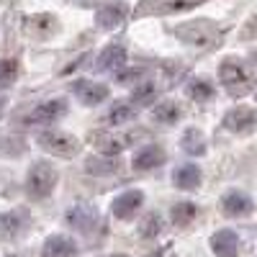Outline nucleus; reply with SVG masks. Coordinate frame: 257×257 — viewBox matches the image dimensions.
<instances>
[{"label":"nucleus","mask_w":257,"mask_h":257,"mask_svg":"<svg viewBox=\"0 0 257 257\" xmlns=\"http://www.w3.org/2000/svg\"><path fill=\"white\" fill-rule=\"evenodd\" d=\"M175 36L183 41V44L193 47V49H211V47L219 44L221 31L213 21L196 18V21H188V24L175 26Z\"/></svg>","instance_id":"1"},{"label":"nucleus","mask_w":257,"mask_h":257,"mask_svg":"<svg viewBox=\"0 0 257 257\" xmlns=\"http://www.w3.org/2000/svg\"><path fill=\"white\" fill-rule=\"evenodd\" d=\"M219 80H221V85L226 88L229 95H247L254 88L257 75L242 59H224L221 67H219Z\"/></svg>","instance_id":"2"},{"label":"nucleus","mask_w":257,"mask_h":257,"mask_svg":"<svg viewBox=\"0 0 257 257\" xmlns=\"http://www.w3.org/2000/svg\"><path fill=\"white\" fill-rule=\"evenodd\" d=\"M57 167L47 160H36L31 167H29V173H26V193L31 198L41 201V198H49L52 196V190L57 188Z\"/></svg>","instance_id":"3"},{"label":"nucleus","mask_w":257,"mask_h":257,"mask_svg":"<svg viewBox=\"0 0 257 257\" xmlns=\"http://www.w3.org/2000/svg\"><path fill=\"white\" fill-rule=\"evenodd\" d=\"M36 144L44 149V152L54 155V157H64L70 160L80 152V142L72 134H64V132H54V128H44V132L36 134Z\"/></svg>","instance_id":"4"},{"label":"nucleus","mask_w":257,"mask_h":257,"mask_svg":"<svg viewBox=\"0 0 257 257\" xmlns=\"http://www.w3.org/2000/svg\"><path fill=\"white\" fill-rule=\"evenodd\" d=\"M64 113H67V100L64 98H52V100H44L39 103L36 108L29 113L26 123H36V126H49V123H57Z\"/></svg>","instance_id":"5"},{"label":"nucleus","mask_w":257,"mask_h":257,"mask_svg":"<svg viewBox=\"0 0 257 257\" xmlns=\"http://www.w3.org/2000/svg\"><path fill=\"white\" fill-rule=\"evenodd\" d=\"M224 128L231 134H252L257 128V111L249 105H237L224 116Z\"/></svg>","instance_id":"6"},{"label":"nucleus","mask_w":257,"mask_h":257,"mask_svg":"<svg viewBox=\"0 0 257 257\" xmlns=\"http://www.w3.org/2000/svg\"><path fill=\"white\" fill-rule=\"evenodd\" d=\"M142 206H144V193L142 190H126V193H121V196L113 198L111 211H113L116 219L128 221V219L137 216V211H142Z\"/></svg>","instance_id":"7"},{"label":"nucleus","mask_w":257,"mask_h":257,"mask_svg":"<svg viewBox=\"0 0 257 257\" xmlns=\"http://www.w3.org/2000/svg\"><path fill=\"white\" fill-rule=\"evenodd\" d=\"M126 16H128L126 3H121V0H111V3H105V6L98 8V13H95V24H98V29L113 31V29H118L123 21H126Z\"/></svg>","instance_id":"8"},{"label":"nucleus","mask_w":257,"mask_h":257,"mask_svg":"<svg viewBox=\"0 0 257 257\" xmlns=\"http://www.w3.org/2000/svg\"><path fill=\"white\" fill-rule=\"evenodd\" d=\"M67 224L75 229V231H82L88 234L98 226V208L90 206V203H77L67 211Z\"/></svg>","instance_id":"9"},{"label":"nucleus","mask_w":257,"mask_h":257,"mask_svg":"<svg viewBox=\"0 0 257 257\" xmlns=\"http://www.w3.org/2000/svg\"><path fill=\"white\" fill-rule=\"evenodd\" d=\"M29 221H31V216H29L26 208L3 211V213H0V237H6V239L18 237V234L29 226Z\"/></svg>","instance_id":"10"},{"label":"nucleus","mask_w":257,"mask_h":257,"mask_svg":"<svg viewBox=\"0 0 257 257\" xmlns=\"http://www.w3.org/2000/svg\"><path fill=\"white\" fill-rule=\"evenodd\" d=\"M41 257H77V242L67 234H52L41 244Z\"/></svg>","instance_id":"11"},{"label":"nucleus","mask_w":257,"mask_h":257,"mask_svg":"<svg viewBox=\"0 0 257 257\" xmlns=\"http://www.w3.org/2000/svg\"><path fill=\"white\" fill-rule=\"evenodd\" d=\"M165 149L160 144H147L142 149H137V155L132 160V167L139 170V173H147V170H157L165 165Z\"/></svg>","instance_id":"12"},{"label":"nucleus","mask_w":257,"mask_h":257,"mask_svg":"<svg viewBox=\"0 0 257 257\" xmlns=\"http://www.w3.org/2000/svg\"><path fill=\"white\" fill-rule=\"evenodd\" d=\"M252 208H254L252 198L247 196V193H242V190H229L226 196L221 198V211L226 213V216H231V219L249 216Z\"/></svg>","instance_id":"13"},{"label":"nucleus","mask_w":257,"mask_h":257,"mask_svg":"<svg viewBox=\"0 0 257 257\" xmlns=\"http://www.w3.org/2000/svg\"><path fill=\"white\" fill-rule=\"evenodd\" d=\"M72 93L85 105H100L105 98H108V88H105L103 82H93V80H77V82H72Z\"/></svg>","instance_id":"14"},{"label":"nucleus","mask_w":257,"mask_h":257,"mask_svg":"<svg viewBox=\"0 0 257 257\" xmlns=\"http://www.w3.org/2000/svg\"><path fill=\"white\" fill-rule=\"evenodd\" d=\"M211 249L216 257H239V237L231 229H219L211 237Z\"/></svg>","instance_id":"15"},{"label":"nucleus","mask_w":257,"mask_h":257,"mask_svg":"<svg viewBox=\"0 0 257 257\" xmlns=\"http://www.w3.org/2000/svg\"><path fill=\"white\" fill-rule=\"evenodd\" d=\"M123 64H126V47L111 44V47H105V49L98 54L95 70H98V72H116V70L123 67Z\"/></svg>","instance_id":"16"},{"label":"nucleus","mask_w":257,"mask_h":257,"mask_svg":"<svg viewBox=\"0 0 257 257\" xmlns=\"http://www.w3.org/2000/svg\"><path fill=\"white\" fill-rule=\"evenodd\" d=\"M121 170V160L118 157H108V155H90L85 160V173L95 175V178H105V175H116Z\"/></svg>","instance_id":"17"},{"label":"nucleus","mask_w":257,"mask_h":257,"mask_svg":"<svg viewBox=\"0 0 257 257\" xmlns=\"http://www.w3.org/2000/svg\"><path fill=\"white\" fill-rule=\"evenodd\" d=\"M134 139H137V134H103L98 139V149H100V155L116 157L118 152H123V149L132 147Z\"/></svg>","instance_id":"18"},{"label":"nucleus","mask_w":257,"mask_h":257,"mask_svg":"<svg viewBox=\"0 0 257 257\" xmlns=\"http://www.w3.org/2000/svg\"><path fill=\"white\" fill-rule=\"evenodd\" d=\"M173 183H175V188H180V190H196V188L201 185V167L193 165V162L180 165L175 173H173Z\"/></svg>","instance_id":"19"},{"label":"nucleus","mask_w":257,"mask_h":257,"mask_svg":"<svg viewBox=\"0 0 257 257\" xmlns=\"http://www.w3.org/2000/svg\"><path fill=\"white\" fill-rule=\"evenodd\" d=\"M180 116H183V108H180V103H175V100H162V103H157L152 108V118L157 123H165V126L178 123Z\"/></svg>","instance_id":"20"},{"label":"nucleus","mask_w":257,"mask_h":257,"mask_svg":"<svg viewBox=\"0 0 257 257\" xmlns=\"http://www.w3.org/2000/svg\"><path fill=\"white\" fill-rule=\"evenodd\" d=\"M180 147H183V152H188L193 157H201L206 152V137H203V132H201V128H196V126L185 128L183 139H180Z\"/></svg>","instance_id":"21"},{"label":"nucleus","mask_w":257,"mask_h":257,"mask_svg":"<svg viewBox=\"0 0 257 257\" xmlns=\"http://www.w3.org/2000/svg\"><path fill=\"white\" fill-rule=\"evenodd\" d=\"M196 216H198V206H196V203H190V201H180V203L173 206V211H170V221H173L178 229L188 226Z\"/></svg>","instance_id":"22"},{"label":"nucleus","mask_w":257,"mask_h":257,"mask_svg":"<svg viewBox=\"0 0 257 257\" xmlns=\"http://www.w3.org/2000/svg\"><path fill=\"white\" fill-rule=\"evenodd\" d=\"M137 116V108L128 100H118V103H113V108L108 111V123H113V126H121V123H126V121H132Z\"/></svg>","instance_id":"23"},{"label":"nucleus","mask_w":257,"mask_h":257,"mask_svg":"<svg viewBox=\"0 0 257 257\" xmlns=\"http://www.w3.org/2000/svg\"><path fill=\"white\" fill-rule=\"evenodd\" d=\"M213 85L208 82V80H203V77H198V80H190L188 82V95L193 98V100H198V103H206V100H211L213 98Z\"/></svg>","instance_id":"24"},{"label":"nucleus","mask_w":257,"mask_h":257,"mask_svg":"<svg viewBox=\"0 0 257 257\" xmlns=\"http://www.w3.org/2000/svg\"><path fill=\"white\" fill-rule=\"evenodd\" d=\"M36 26V36H49L57 31V18L54 16H31L26 18V29H34Z\"/></svg>","instance_id":"25"},{"label":"nucleus","mask_w":257,"mask_h":257,"mask_svg":"<svg viewBox=\"0 0 257 257\" xmlns=\"http://www.w3.org/2000/svg\"><path fill=\"white\" fill-rule=\"evenodd\" d=\"M157 95V85L155 82H142L139 88H134L132 98H128V103L134 105V108H139V105H147V103H152Z\"/></svg>","instance_id":"26"},{"label":"nucleus","mask_w":257,"mask_h":257,"mask_svg":"<svg viewBox=\"0 0 257 257\" xmlns=\"http://www.w3.org/2000/svg\"><path fill=\"white\" fill-rule=\"evenodd\" d=\"M201 3L203 0H162L157 6V13H183V11H190Z\"/></svg>","instance_id":"27"},{"label":"nucleus","mask_w":257,"mask_h":257,"mask_svg":"<svg viewBox=\"0 0 257 257\" xmlns=\"http://www.w3.org/2000/svg\"><path fill=\"white\" fill-rule=\"evenodd\" d=\"M18 77V64L16 59H0V90L11 88Z\"/></svg>","instance_id":"28"},{"label":"nucleus","mask_w":257,"mask_h":257,"mask_svg":"<svg viewBox=\"0 0 257 257\" xmlns=\"http://www.w3.org/2000/svg\"><path fill=\"white\" fill-rule=\"evenodd\" d=\"M160 231H162V219H160V213H149V216L139 224V234H142V237H157Z\"/></svg>","instance_id":"29"},{"label":"nucleus","mask_w":257,"mask_h":257,"mask_svg":"<svg viewBox=\"0 0 257 257\" xmlns=\"http://www.w3.org/2000/svg\"><path fill=\"white\" fill-rule=\"evenodd\" d=\"M142 75V70H132V72H121L118 75V82H128V80H134V77H139Z\"/></svg>","instance_id":"30"},{"label":"nucleus","mask_w":257,"mask_h":257,"mask_svg":"<svg viewBox=\"0 0 257 257\" xmlns=\"http://www.w3.org/2000/svg\"><path fill=\"white\" fill-rule=\"evenodd\" d=\"M6 105H8V100L0 95V118H3V113H6Z\"/></svg>","instance_id":"31"},{"label":"nucleus","mask_w":257,"mask_h":257,"mask_svg":"<svg viewBox=\"0 0 257 257\" xmlns=\"http://www.w3.org/2000/svg\"><path fill=\"white\" fill-rule=\"evenodd\" d=\"M111 257H128V254H111Z\"/></svg>","instance_id":"32"}]
</instances>
